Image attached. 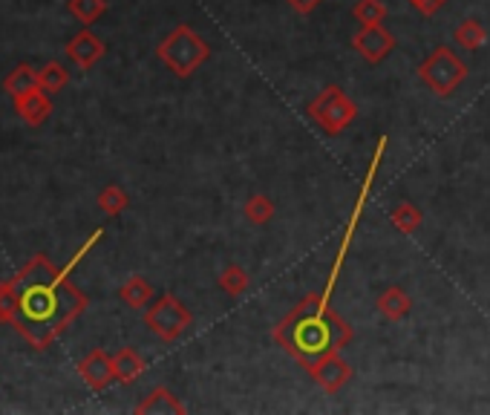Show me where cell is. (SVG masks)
Listing matches in <instances>:
<instances>
[{"label": "cell", "instance_id": "e0dca14e", "mask_svg": "<svg viewBox=\"0 0 490 415\" xmlns=\"http://www.w3.org/2000/svg\"><path fill=\"white\" fill-rule=\"evenodd\" d=\"M41 81H38V70H33L29 64H18L9 75H6V81H4V90L9 92L12 99H18V96H26V92H33L38 90Z\"/></svg>", "mask_w": 490, "mask_h": 415}, {"label": "cell", "instance_id": "83f0119b", "mask_svg": "<svg viewBox=\"0 0 490 415\" xmlns=\"http://www.w3.org/2000/svg\"><path fill=\"white\" fill-rule=\"evenodd\" d=\"M288 6H292L297 14H312L320 4H324V0H286Z\"/></svg>", "mask_w": 490, "mask_h": 415}, {"label": "cell", "instance_id": "52a82bcc", "mask_svg": "<svg viewBox=\"0 0 490 415\" xmlns=\"http://www.w3.org/2000/svg\"><path fill=\"white\" fill-rule=\"evenodd\" d=\"M352 46H355L366 64H381V61L395 50V38L390 29H384L381 24H366L358 29L355 38H352Z\"/></svg>", "mask_w": 490, "mask_h": 415}, {"label": "cell", "instance_id": "ac0fdd59", "mask_svg": "<svg viewBox=\"0 0 490 415\" xmlns=\"http://www.w3.org/2000/svg\"><path fill=\"white\" fill-rule=\"evenodd\" d=\"M118 297L125 300L130 309H145V306L153 300V286L145 280V277H139V274H133L130 280L118 288Z\"/></svg>", "mask_w": 490, "mask_h": 415}, {"label": "cell", "instance_id": "484cf974", "mask_svg": "<svg viewBox=\"0 0 490 415\" xmlns=\"http://www.w3.org/2000/svg\"><path fill=\"white\" fill-rule=\"evenodd\" d=\"M352 14L361 21V26L366 24H384L387 18V4L384 0H358L355 9H352Z\"/></svg>", "mask_w": 490, "mask_h": 415}, {"label": "cell", "instance_id": "d4e9b609", "mask_svg": "<svg viewBox=\"0 0 490 415\" xmlns=\"http://www.w3.org/2000/svg\"><path fill=\"white\" fill-rule=\"evenodd\" d=\"M70 12L79 18L84 26L96 24L107 12V0H70Z\"/></svg>", "mask_w": 490, "mask_h": 415}, {"label": "cell", "instance_id": "7c38bea8", "mask_svg": "<svg viewBox=\"0 0 490 415\" xmlns=\"http://www.w3.org/2000/svg\"><path fill=\"white\" fill-rule=\"evenodd\" d=\"M67 55L81 70H93L99 61L104 58V43L93 33H90V29H81V33L67 43Z\"/></svg>", "mask_w": 490, "mask_h": 415}, {"label": "cell", "instance_id": "30bf717a", "mask_svg": "<svg viewBox=\"0 0 490 415\" xmlns=\"http://www.w3.org/2000/svg\"><path fill=\"white\" fill-rule=\"evenodd\" d=\"M79 375L90 390H107V383L116 381V369H113V355H107L104 349H93L90 355L79 363Z\"/></svg>", "mask_w": 490, "mask_h": 415}, {"label": "cell", "instance_id": "8fae6325", "mask_svg": "<svg viewBox=\"0 0 490 415\" xmlns=\"http://www.w3.org/2000/svg\"><path fill=\"white\" fill-rule=\"evenodd\" d=\"M14 101V110H18V116L26 121L29 127H38L43 125V121L50 118L52 113V101H50V92L47 90H33V92H26V96H18V99H12Z\"/></svg>", "mask_w": 490, "mask_h": 415}, {"label": "cell", "instance_id": "d6986e66", "mask_svg": "<svg viewBox=\"0 0 490 415\" xmlns=\"http://www.w3.org/2000/svg\"><path fill=\"white\" fill-rule=\"evenodd\" d=\"M453 41L462 46V50H479L487 41V29L476 18H467L453 29Z\"/></svg>", "mask_w": 490, "mask_h": 415}, {"label": "cell", "instance_id": "277c9868", "mask_svg": "<svg viewBox=\"0 0 490 415\" xmlns=\"http://www.w3.org/2000/svg\"><path fill=\"white\" fill-rule=\"evenodd\" d=\"M306 110H309V118H315V125L326 136H341L358 118V104L335 84L326 87L324 92H317Z\"/></svg>", "mask_w": 490, "mask_h": 415}, {"label": "cell", "instance_id": "6da1fadb", "mask_svg": "<svg viewBox=\"0 0 490 415\" xmlns=\"http://www.w3.org/2000/svg\"><path fill=\"white\" fill-rule=\"evenodd\" d=\"M274 341L303 369H309L315 361L341 352L352 341V326L332 309L326 295H306L274 326Z\"/></svg>", "mask_w": 490, "mask_h": 415}, {"label": "cell", "instance_id": "3957f363", "mask_svg": "<svg viewBox=\"0 0 490 415\" xmlns=\"http://www.w3.org/2000/svg\"><path fill=\"white\" fill-rule=\"evenodd\" d=\"M156 55L167 70L179 75V79H188V75H193L208 61L211 46L199 38L188 24H182L159 43Z\"/></svg>", "mask_w": 490, "mask_h": 415}, {"label": "cell", "instance_id": "2e32d148", "mask_svg": "<svg viewBox=\"0 0 490 415\" xmlns=\"http://www.w3.org/2000/svg\"><path fill=\"white\" fill-rule=\"evenodd\" d=\"M21 295H24V288L18 286V280L0 283V323H4V326H14V320H18Z\"/></svg>", "mask_w": 490, "mask_h": 415}, {"label": "cell", "instance_id": "cb8c5ba5", "mask_svg": "<svg viewBox=\"0 0 490 415\" xmlns=\"http://www.w3.org/2000/svg\"><path fill=\"white\" fill-rule=\"evenodd\" d=\"M38 81H41V90L58 92V90H64V87H67L70 72H67V67H61L58 61H50L47 67L38 70Z\"/></svg>", "mask_w": 490, "mask_h": 415}, {"label": "cell", "instance_id": "4316f807", "mask_svg": "<svg viewBox=\"0 0 490 415\" xmlns=\"http://www.w3.org/2000/svg\"><path fill=\"white\" fill-rule=\"evenodd\" d=\"M448 4V0H410V6L416 9L419 14H424V18H433V14Z\"/></svg>", "mask_w": 490, "mask_h": 415}, {"label": "cell", "instance_id": "5bb4252c", "mask_svg": "<svg viewBox=\"0 0 490 415\" xmlns=\"http://www.w3.org/2000/svg\"><path fill=\"white\" fill-rule=\"evenodd\" d=\"M378 312L384 315L387 320H404L412 309V300L401 286H390L378 295Z\"/></svg>", "mask_w": 490, "mask_h": 415}, {"label": "cell", "instance_id": "603a6c76", "mask_svg": "<svg viewBox=\"0 0 490 415\" xmlns=\"http://www.w3.org/2000/svg\"><path fill=\"white\" fill-rule=\"evenodd\" d=\"M274 203L266 196V193H254L249 203H245V220H249L251 225H266L271 217H274Z\"/></svg>", "mask_w": 490, "mask_h": 415}, {"label": "cell", "instance_id": "8992f818", "mask_svg": "<svg viewBox=\"0 0 490 415\" xmlns=\"http://www.w3.org/2000/svg\"><path fill=\"white\" fill-rule=\"evenodd\" d=\"M193 323V315L185 309L176 295H165L145 312V326L159 337L165 344L179 341L182 335L188 332V326Z\"/></svg>", "mask_w": 490, "mask_h": 415}, {"label": "cell", "instance_id": "7a4b0ae2", "mask_svg": "<svg viewBox=\"0 0 490 415\" xmlns=\"http://www.w3.org/2000/svg\"><path fill=\"white\" fill-rule=\"evenodd\" d=\"M87 303L84 291L75 288L67 277L52 288H24L14 329L26 337L29 346L47 349L87 309Z\"/></svg>", "mask_w": 490, "mask_h": 415}, {"label": "cell", "instance_id": "7402d4cb", "mask_svg": "<svg viewBox=\"0 0 490 415\" xmlns=\"http://www.w3.org/2000/svg\"><path fill=\"white\" fill-rule=\"evenodd\" d=\"M130 205V196L125 193V188H118V184H107L99 193V208L107 213V217H116Z\"/></svg>", "mask_w": 490, "mask_h": 415}, {"label": "cell", "instance_id": "9a60e30c", "mask_svg": "<svg viewBox=\"0 0 490 415\" xmlns=\"http://www.w3.org/2000/svg\"><path fill=\"white\" fill-rule=\"evenodd\" d=\"M113 369H116L118 383H133L145 373V361L136 349H118L113 355Z\"/></svg>", "mask_w": 490, "mask_h": 415}, {"label": "cell", "instance_id": "4fadbf2b", "mask_svg": "<svg viewBox=\"0 0 490 415\" xmlns=\"http://www.w3.org/2000/svg\"><path fill=\"white\" fill-rule=\"evenodd\" d=\"M136 412L139 415H182L185 412V404H182L171 390L156 387L139 407H136Z\"/></svg>", "mask_w": 490, "mask_h": 415}, {"label": "cell", "instance_id": "5b68a950", "mask_svg": "<svg viewBox=\"0 0 490 415\" xmlns=\"http://www.w3.org/2000/svg\"><path fill=\"white\" fill-rule=\"evenodd\" d=\"M419 79L424 81V87L430 90L433 96L448 99L450 92L467 79V67L450 46H436L430 58L419 67Z\"/></svg>", "mask_w": 490, "mask_h": 415}, {"label": "cell", "instance_id": "ba28073f", "mask_svg": "<svg viewBox=\"0 0 490 415\" xmlns=\"http://www.w3.org/2000/svg\"><path fill=\"white\" fill-rule=\"evenodd\" d=\"M306 373L315 378V383H317L320 390H326L329 395H335V392H341L349 383L352 366L341 358V352H332V355L315 361L309 369H306Z\"/></svg>", "mask_w": 490, "mask_h": 415}, {"label": "cell", "instance_id": "9c48e42d", "mask_svg": "<svg viewBox=\"0 0 490 415\" xmlns=\"http://www.w3.org/2000/svg\"><path fill=\"white\" fill-rule=\"evenodd\" d=\"M67 277V269H58L47 254H35L29 263L14 274L21 288H52Z\"/></svg>", "mask_w": 490, "mask_h": 415}, {"label": "cell", "instance_id": "44dd1931", "mask_svg": "<svg viewBox=\"0 0 490 415\" xmlns=\"http://www.w3.org/2000/svg\"><path fill=\"white\" fill-rule=\"evenodd\" d=\"M220 286H222L225 295L240 297L242 291L251 286V277H249V271H245L242 266L231 263V266H225V271L220 274Z\"/></svg>", "mask_w": 490, "mask_h": 415}, {"label": "cell", "instance_id": "ffe728a7", "mask_svg": "<svg viewBox=\"0 0 490 415\" xmlns=\"http://www.w3.org/2000/svg\"><path fill=\"white\" fill-rule=\"evenodd\" d=\"M392 225L401 231V234H412V231H419L421 222H424V213L412 205V203H398L390 213Z\"/></svg>", "mask_w": 490, "mask_h": 415}]
</instances>
